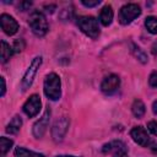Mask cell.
<instances>
[{"mask_svg":"<svg viewBox=\"0 0 157 157\" xmlns=\"http://www.w3.org/2000/svg\"><path fill=\"white\" fill-rule=\"evenodd\" d=\"M44 94L50 101H58L61 96L60 77L55 72H50L44 78Z\"/></svg>","mask_w":157,"mask_h":157,"instance_id":"cell-1","label":"cell"},{"mask_svg":"<svg viewBox=\"0 0 157 157\" xmlns=\"http://www.w3.org/2000/svg\"><path fill=\"white\" fill-rule=\"evenodd\" d=\"M28 25H29L32 32L36 36H38V37L45 36L47 32H48V29H49L47 18H45V16L40 11H33L29 15V17H28Z\"/></svg>","mask_w":157,"mask_h":157,"instance_id":"cell-2","label":"cell"},{"mask_svg":"<svg viewBox=\"0 0 157 157\" xmlns=\"http://www.w3.org/2000/svg\"><path fill=\"white\" fill-rule=\"evenodd\" d=\"M77 26L78 28L90 38L96 39L98 38L101 31L98 27V22L93 16H80L77 17Z\"/></svg>","mask_w":157,"mask_h":157,"instance_id":"cell-3","label":"cell"},{"mask_svg":"<svg viewBox=\"0 0 157 157\" xmlns=\"http://www.w3.org/2000/svg\"><path fill=\"white\" fill-rule=\"evenodd\" d=\"M40 64H42V56H36L32 60V63L29 64V66L27 67V70H26V72L23 75V78L21 81V90L23 92L27 91L31 87V85H32V82L34 80V76H36V74H37V71H38V69L40 66Z\"/></svg>","mask_w":157,"mask_h":157,"instance_id":"cell-4","label":"cell"},{"mask_svg":"<svg viewBox=\"0 0 157 157\" xmlns=\"http://www.w3.org/2000/svg\"><path fill=\"white\" fill-rule=\"evenodd\" d=\"M141 9L137 4H126L119 11V22L121 25H129L132 22L137 16H140Z\"/></svg>","mask_w":157,"mask_h":157,"instance_id":"cell-5","label":"cell"},{"mask_svg":"<svg viewBox=\"0 0 157 157\" xmlns=\"http://www.w3.org/2000/svg\"><path fill=\"white\" fill-rule=\"evenodd\" d=\"M49 120H50V109L47 108L43 113V115L39 118V120H37L32 128V132H33V136L36 139H40L43 137V135L45 134L47 131V128L49 125Z\"/></svg>","mask_w":157,"mask_h":157,"instance_id":"cell-6","label":"cell"},{"mask_svg":"<svg viewBox=\"0 0 157 157\" xmlns=\"http://www.w3.org/2000/svg\"><path fill=\"white\" fill-rule=\"evenodd\" d=\"M67 129H69V119H67L66 117L59 118V119L54 123V125H53V128H52V136H53V140H54L55 142L61 141V140L65 137V135H66V132H67Z\"/></svg>","mask_w":157,"mask_h":157,"instance_id":"cell-7","label":"cell"},{"mask_svg":"<svg viewBox=\"0 0 157 157\" xmlns=\"http://www.w3.org/2000/svg\"><path fill=\"white\" fill-rule=\"evenodd\" d=\"M40 105H42V103H40L39 96H38V94H32V96L26 101V103L23 104L22 109H23V112H25V114H26L27 117L33 118V117H36V115L39 113Z\"/></svg>","mask_w":157,"mask_h":157,"instance_id":"cell-8","label":"cell"},{"mask_svg":"<svg viewBox=\"0 0 157 157\" xmlns=\"http://www.w3.org/2000/svg\"><path fill=\"white\" fill-rule=\"evenodd\" d=\"M120 86V78L118 75L115 74H110L107 77L103 78L102 83H101V90L103 93L105 94H112L114 93Z\"/></svg>","mask_w":157,"mask_h":157,"instance_id":"cell-9","label":"cell"},{"mask_svg":"<svg viewBox=\"0 0 157 157\" xmlns=\"http://www.w3.org/2000/svg\"><path fill=\"white\" fill-rule=\"evenodd\" d=\"M0 25H1L2 31L6 34H9V36H12V34H15L18 31V23H17V21L12 16H10L7 13H2L0 16Z\"/></svg>","mask_w":157,"mask_h":157,"instance_id":"cell-10","label":"cell"},{"mask_svg":"<svg viewBox=\"0 0 157 157\" xmlns=\"http://www.w3.org/2000/svg\"><path fill=\"white\" fill-rule=\"evenodd\" d=\"M130 135H131L132 140L140 146L146 147L150 144V136H148V134H147V131H146V129L144 126L132 128L131 131H130Z\"/></svg>","mask_w":157,"mask_h":157,"instance_id":"cell-11","label":"cell"},{"mask_svg":"<svg viewBox=\"0 0 157 157\" xmlns=\"http://www.w3.org/2000/svg\"><path fill=\"white\" fill-rule=\"evenodd\" d=\"M104 153H112L114 156H120V155H126V146L121 141H110L105 144L102 148Z\"/></svg>","mask_w":157,"mask_h":157,"instance_id":"cell-12","label":"cell"},{"mask_svg":"<svg viewBox=\"0 0 157 157\" xmlns=\"http://www.w3.org/2000/svg\"><path fill=\"white\" fill-rule=\"evenodd\" d=\"M113 16H114V12H113V9L110 5H104L99 12V21L103 26H109L113 21Z\"/></svg>","mask_w":157,"mask_h":157,"instance_id":"cell-13","label":"cell"},{"mask_svg":"<svg viewBox=\"0 0 157 157\" xmlns=\"http://www.w3.org/2000/svg\"><path fill=\"white\" fill-rule=\"evenodd\" d=\"M21 126H22V119H21V117H18V115H15L11 120H10V123L6 125V132L7 134H17L18 131H20V129H21Z\"/></svg>","mask_w":157,"mask_h":157,"instance_id":"cell-14","label":"cell"},{"mask_svg":"<svg viewBox=\"0 0 157 157\" xmlns=\"http://www.w3.org/2000/svg\"><path fill=\"white\" fill-rule=\"evenodd\" d=\"M131 112L136 118H141L146 112V107H145L144 102L141 99H135L131 105Z\"/></svg>","mask_w":157,"mask_h":157,"instance_id":"cell-15","label":"cell"},{"mask_svg":"<svg viewBox=\"0 0 157 157\" xmlns=\"http://www.w3.org/2000/svg\"><path fill=\"white\" fill-rule=\"evenodd\" d=\"M15 157H44V155L29 151L25 147H16L15 150Z\"/></svg>","mask_w":157,"mask_h":157,"instance_id":"cell-16","label":"cell"},{"mask_svg":"<svg viewBox=\"0 0 157 157\" xmlns=\"http://www.w3.org/2000/svg\"><path fill=\"white\" fill-rule=\"evenodd\" d=\"M131 53H132V54H134V56H135V58H137V60H139V61H141L142 64H146V63L148 61L147 55L145 54V52H144L140 47H137L136 44H134V43H131Z\"/></svg>","mask_w":157,"mask_h":157,"instance_id":"cell-17","label":"cell"},{"mask_svg":"<svg viewBox=\"0 0 157 157\" xmlns=\"http://www.w3.org/2000/svg\"><path fill=\"white\" fill-rule=\"evenodd\" d=\"M12 47H10V44H7L5 40H1V63H6L12 55Z\"/></svg>","mask_w":157,"mask_h":157,"instance_id":"cell-18","label":"cell"},{"mask_svg":"<svg viewBox=\"0 0 157 157\" xmlns=\"http://www.w3.org/2000/svg\"><path fill=\"white\" fill-rule=\"evenodd\" d=\"M13 141L7 139V137H0V157H5V155L10 151V148L12 147Z\"/></svg>","mask_w":157,"mask_h":157,"instance_id":"cell-19","label":"cell"},{"mask_svg":"<svg viewBox=\"0 0 157 157\" xmlns=\"http://www.w3.org/2000/svg\"><path fill=\"white\" fill-rule=\"evenodd\" d=\"M145 26L147 31L152 34H157V17L155 16H148L145 20Z\"/></svg>","mask_w":157,"mask_h":157,"instance_id":"cell-20","label":"cell"},{"mask_svg":"<svg viewBox=\"0 0 157 157\" xmlns=\"http://www.w3.org/2000/svg\"><path fill=\"white\" fill-rule=\"evenodd\" d=\"M25 40L23 39H16L13 42V45H12V49H13V53H20L25 49Z\"/></svg>","mask_w":157,"mask_h":157,"instance_id":"cell-21","label":"cell"},{"mask_svg":"<svg viewBox=\"0 0 157 157\" xmlns=\"http://www.w3.org/2000/svg\"><path fill=\"white\" fill-rule=\"evenodd\" d=\"M148 85L152 88H157V71H152L148 77Z\"/></svg>","mask_w":157,"mask_h":157,"instance_id":"cell-22","label":"cell"},{"mask_svg":"<svg viewBox=\"0 0 157 157\" xmlns=\"http://www.w3.org/2000/svg\"><path fill=\"white\" fill-rule=\"evenodd\" d=\"M147 128H148V130H150L153 135H156V136H157V120L150 121V123L147 124Z\"/></svg>","mask_w":157,"mask_h":157,"instance_id":"cell-23","label":"cell"},{"mask_svg":"<svg viewBox=\"0 0 157 157\" xmlns=\"http://www.w3.org/2000/svg\"><path fill=\"white\" fill-rule=\"evenodd\" d=\"M81 2H82V5H85L86 7H93V6H97V5L101 4L99 0H94V1H86V0H82Z\"/></svg>","mask_w":157,"mask_h":157,"instance_id":"cell-24","label":"cell"},{"mask_svg":"<svg viewBox=\"0 0 157 157\" xmlns=\"http://www.w3.org/2000/svg\"><path fill=\"white\" fill-rule=\"evenodd\" d=\"M31 5H32V2H31V1H23V2H21V4H20V6H18V7H20L22 11H25V10H27Z\"/></svg>","mask_w":157,"mask_h":157,"instance_id":"cell-25","label":"cell"},{"mask_svg":"<svg viewBox=\"0 0 157 157\" xmlns=\"http://www.w3.org/2000/svg\"><path fill=\"white\" fill-rule=\"evenodd\" d=\"M0 81H1V96H4V94H5V91H6L5 78H4V77H0Z\"/></svg>","mask_w":157,"mask_h":157,"instance_id":"cell-26","label":"cell"},{"mask_svg":"<svg viewBox=\"0 0 157 157\" xmlns=\"http://www.w3.org/2000/svg\"><path fill=\"white\" fill-rule=\"evenodd\" d=\"M152 110H153L155 114H157V101L153 102V104H152Z\"/></svg>","mask_w":157,"mask_h":157,"instance_id":"cell-27","label":"cell"},{"mask_svg":"<svg viewBox=\"0 0 157 157\" xmlns=\"http://www.w3.org/2000/svg\"><path fill=\"white\" fill-rule=\"evenodd\" d=\"M45 9H49V6H45ZM50 9H55V5H52V6H50ZM47 12H52V10H48Z\"/></svg>","mask_w":157,"mask_h":157,"instance_id":"cell-28","label":"cell"},{"mask_svg":"<svg viewBox=\"0 0 157 157\" xmlns=\"http://www.w3.org/2000/svg\"><path fill=\"white\" fill-rule=\"evenodd\" d=\"M56 157H76V156H67V155H61V156H56Z\"/></svg>","mask_w":157,"mask_h":157,"instance_id":"cell-29","label":"cell"},{"mask_svg":"<svg viewBox=\"0 0 157 157\" xmlns=\"http://www.w3.org/2000/svg\"><path fill=\"white\" fill-rule=\"evenodd\" d=\"M114 157H128L126 155H120V156H114Z\"/></svg>","mask_w":157,"mask_h":157,"instance_id":"cell-30","label":"cell"}]
</instances>
